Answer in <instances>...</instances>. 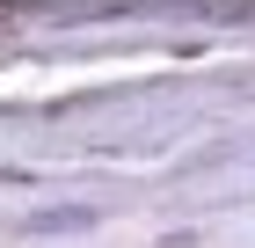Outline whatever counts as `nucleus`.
Returning <instances> with one entry per match:
<instances>
[{
    "mask_svg": "<svg viewBox=\"0 0 255 248\" xmlns=\"http://www.w3.org/2000/svg\"><path fill=\"white\" fill-rule=\"evenodd\" d=\"M95 227H102L95 205H44V212H29V219H22V234H29V241H66V234H95Z\"/></svg>",
    "mask_w": 255,
    "mask_h": 248,
    "instance_id": "nucleus-1",
    "label": "nucleus"
}]
</instances>
